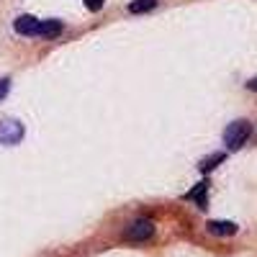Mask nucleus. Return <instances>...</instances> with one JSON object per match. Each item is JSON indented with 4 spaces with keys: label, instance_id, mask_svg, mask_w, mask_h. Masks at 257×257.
<instances>
[{
    "label": "nucleus",
    "instance_id": "obj_7",
    "mask_svg": "<svg viewBox=\"0 0 257 257\" xmlns=\"http://www.w3.org/2000/svg\"><path fill=\"white\" fill-rule=\"evenodd\" d=\"M206 193H208V180L198 183L190 193H185V198H188V201H196V203H198V208H206Z\"/></svg>",
    "mask_w": 257,
    "mask_h": 257
},
{
    "label": "nucleus",
    "instance_id": "obj_10",
    "mask_svg": "<svg viewBox=\"0 0 257 257\" xmlns=\"http://www.w3.org/2000/svg\"><path fill=\"white\" fill-rule=\"evenodd\" d=\"M11 90V77H0V100H3Z\"/></svg>",
    "mask_w": 257,
    "mask_h": 257
},
{
    "label": "nucleus",
    "instance_id": "obj_1",
    "mask_svg": "<svg viewBox=\"0 0 257 257\" xmlns=\"http://www.w3.org/2000/svg\"><path fill=\"white\" fill-rule=\"evenodd\" d=\"M249 134H252L249 121H242V118H239V121L229 123V126H226V132H224V144H226V149H231V152L242 149V147L247 144Z\"/></svg>",
    "mask_w": 257,
    "mask_h": 257
},
{
    "label": "nucleus",
    "instance_id": "obj_11",
    "mask_svg": "<svg viewBox=\"0 0 257 257\" xmlns=\"http://www.w3.org/2000/svg\"><path fill=\"white\" fill-rule=\"evenodd\" d=\"M82 3H85V8H88V11H100L103 8V3H105V0H82Z\"/></svg>",
    "mask_w": 257,
    "mask_h": 257
},
{
    "label": "nucleus",
    "instance_id": "obj_12",
    "mask_svg": "<svg viewBox=\"0 0 257 257\" xmlns=\"http://www.w3.org/2000/svg\"><path fill=\"white\" fill-rule=\"evenodd\" d=\"M247 88L257 93V77H252V80H247Z\"/></svg>",
    "mask_w": 257,
    "mask_h": 257
},
{
    "label": "nucleus",
    "instance_id": "obj_3",
    "mask_svg": "<svg viewBox=\"0 0 257 257\" xmlns=\"http://www.w3.org/2000/svg\"><path fill=\"white\" fill-rule=\"evenodd\" d=\"M152 234H155V224L149 221V219H139V221H134L132 226L126 229L123 237L132 239V242H144V239L152 237Z\"/></svg>",
    "mask_w": 257,
    "mask_h": 257
},
{
    "label": "nucleus",
    "instance_id": "obj_8",
    "mask_svg": "<svg viewBox=\"0 0 257 257\" xmlns=\"http://www.w3.org/2000/svg\"><path fill=\"white\" fill-rule=\"evenodd\" d=\"M224 160H226L224 152H213V155H208V157H203V160L198 162V170H201V173H211V170L219 167Z\"/></svg>",
    "mask_w": 257,
    "mask_h": 257
},
{
    "label": "nucleus",
    "instance_id": "obj_9",
    "mask_svg": "<svg viewBox=\"0 0 257 257\" xmlns=\"http://www.w3.org/2000/svg\"><path fill=\"white\" fill-rule=\"evenodd\" d=\"M157 6V0H134V3H128V13H147Z\"/></svg>",
    "mask_w": 257,
    "mask_h": 257
},
{
    "label": "nucleus",
    "instance_id": "obj_4",
    "mask_svg": "<svg viewBox=\"0 0 257 257\" xmlns=\"http://www.w3.org/2000/svg\"><path fill=\"white\" fill-rule=\"evenodd\" d=\"M13 29L21 34V36H36V29H39V18L36 16H18L13 21Z\"/></svg>",
    "mask_w": 257,
    "mask_h": 257
},
{
    "label": "nucleus",
    "instance_id": "obj_6",
    "mask_svg": "<svg viewBox=\"0 0 257 257\" xmlns=\"http://www.w3.org/2000/svg\"><path fill=\"white\" fill-rule=\"evenodd\" d=\"M62 29H64V24H62V21H57V18H52V21H39L36 36H41V39H54L57 34H62Z\"/></svg>",
    "mask_w": 257,
    "mask_h": 257
},
{
    "label": "nucleus",
    "instance_id": "obj_2",
    "mask_svg": "<svg viewBox=\"0 0 257 257\" xmlns=\"http://www.w3.org/2000/svg\"><path fill=\"white\" fill-rule=\"evenodd\" d=\"M26 128L21 121H13V118H3L0 121V144H18L24 139Z\"/></svg>",
    "mask_w": 257,
    "mask_h": 257
},
{
    "label": "nucleus",
    "instance_id": "obj_5",
    "mask_svg": "<svg viewBox=\"0 0 257 257\" xmlns=\"http://www.w3.org/2000/svg\"><path fill=\"white\" fill-rule=\"evenodd\" d=\"M206 231L213 234V237H231V234H237V224L234 221H208Z\"/></svg>",
    "mask_w": 257,
    "mask_h": 257
}]
</instances>
